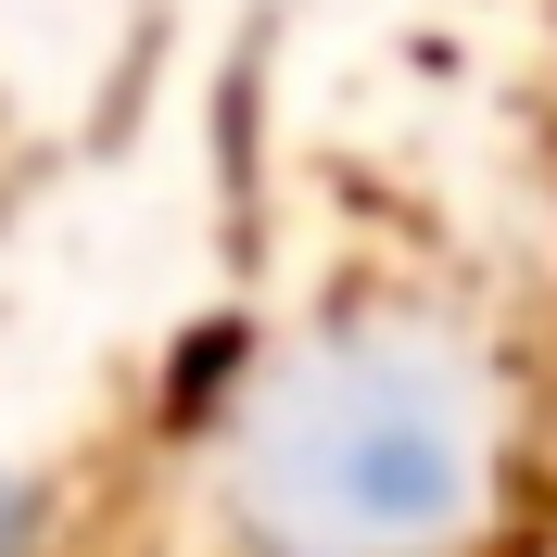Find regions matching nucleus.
I'll return each instance as SVG.
<instances>
[{"label":"nucleus","mask_w":557,"mask_h":557,"mask_svg":"<svg viewBox=\"0 0 557 557\" xmlns=\"http://www.w3.org/2000/svg\"><path fill=\"white\" fill-rule=\"evenodd\" d=\"M253 482L292 557H406L456 520V406L393 368L317 381V406H292V444L267 431Z\"/></svg>","instance_id":"1"}]
</instances>
